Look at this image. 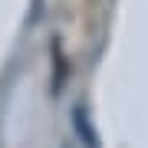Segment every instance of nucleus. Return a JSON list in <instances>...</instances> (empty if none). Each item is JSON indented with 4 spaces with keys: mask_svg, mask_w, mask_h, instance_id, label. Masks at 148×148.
I'll return each instance as SVG.
<instances>
[{
    "mask_svg": "<svg viewBox=\"0 0 148 148\" xmlns=\"http://www.w3.org/2000/svg\"><path fill=\"white\" fill-rule=\"evenodd\" d=\"M76 125H79V132H82V138H86V145H89V148H95L92 132H89V125H86V115H82V112H76Z\"/></svg>",
    "mask_w": 148,
    "mask_h": 148,
    "instance_id": "obj_1",
    "label": "nucleus"
}]
</instances>
